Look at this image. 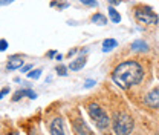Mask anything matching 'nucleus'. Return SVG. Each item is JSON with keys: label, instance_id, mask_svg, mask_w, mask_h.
<instances>
[{"label": "nucleus", "instance_id": "21", "mask_svg": "<svg viewBox=\"0 0 159 135\" xmlns=\"http://www.w3.org/2000/svg\"><path fill=\"white\" fill-rule=\"evenodd\" d=\"M8 92H9V89H8V88H3V89H2V92H0V97H5Z\"/></svg>", "mask_w": 159, "mask_h": 135}, {"label": "nucleus", "instance_id": "12", "mask_svg": "<svg viewBox=\"0 0 159 135\" xmlns=\"http://www.w3.org/2000/svg\"><path fill=\"white\" fill-rule=\"evenodd\" d=\"M109 17H110V20H112L113 23H119V22H121V14H119L115 8H109Z\"/></svg>", "mask_w": 159, "mask_h": 135}, {"label": "nucleus", "instance_id": "11", "mask_svg": "<svg viewBox=\"0 0 159 135\" xmlns=\"http://www.w3.org/2000/svg\"><path fill=\"white\" fill-rule=\"evenodd\" d=\"M116 40L115 39H107V40H104L102 41V51L104 52H109V51H112L113 48H116Z\"/></svg>", "mask_w": 159, "mask_h": 135}, {"label": "nucleus", "instance_id": "5", "mask_svg": "<svg viewBox=\"0 0 159 135\" xmlns=\"http://www.w3.org/2000/svg\"><path fill=\"white\" fill-rule=\"evenodd\" d=\"M144 101H145V104H147V106H150V108H153V109L159 108V88L152 89V91L145 95Z\"/></svg>", "mask_w": 159, "mask_h": 135}, {"label": "nucleus", "instance_id": "24", "mask_svg": "<svg viewBox=\"0 0 159 135\" xmlns=\"http://www.w3.org/2000/svg\"><path fill=\"white\" fill-rule=\"evenodd\" d=\"M8 135H20V134H17V132H9Z\"/></svg>", "mask_w": 159, "mask_h": 135}, {"label": "nucleus", "instance_id": "18", "mask_svg": "<svg viewBox=\"0 0 159 135\" xmlns=\"http://www.w3.org/2000/svg\"><path fill=\"white\" fill-rule=\"evenodd\" d=\"M81 3L86 6H97L98 5V2H89V0H81Z\"/></svg>", "mask_w": 159, "mask_h": 135}, {"label": "nucleus", "instance_id": "16", "mask_svg": "<svg viewBox=\"0 0 159 135\" xmlns=\"http://www.w3.org/2000/svg\"><path fill=\"white\" fill-rule=\"evenodd\" d=\"M57 72H58V75H66V74H67V72H66V66L58 65V66H57Z\"/></svg>", "mask_w": 159, "mask_h": 135}, {"label": "nucleus", "instance_id": "9", "mask_svg": "<svg viewBox=\"0 0 159 135\" xmlns=\"http://www.w3.org/2000/svg\"><path fill=\"white\" fill-rule=\"evenodd\" d=\"M84 65H86V57H78V58H75V60L70 61L69 69H72V71H80V69L84 68Z\"/></svg>", "mask_w": 159, "mask_h": 135}, {"label": "nucleus", "instance_id": "20", "mask_svg": "<svg viewBox=\"0 0 159 135\" xmlns=\"http://www.w3.org/2000/svg\"><path fill=\"white\" fill-rule=\"evenodd\" d=\"M93 84H95V81H93V80H87V81L84 83V88H92Z\"/></svg>", "mask_w": 159, "mask_h": 135}, {"label": "nucleus", "instance_id": "19", "mask_svg": "<svg viewBox=\"0 0 159 135\" xmlns=\"http://www.w3.org/2000/svg\"><path fill=\"white\" fill-rule=\"evenodd\" d=\"M0 46H2V48H0L2 51H6V48H8V41H6L5 39H2L0 40Z\"/></svg>", "mask_w": 159, "mask_h": 135}, {"label": "nucleus", "instance_id": "14", "mask_svg": "<svg viewBox=\"0 0 159 135\" xmlns=\"http://www.w3.org/2000/svg\"><path fill=\"white\" fill-rule=\"evenodd\" d=\"M40 75H41V69H35V71H31L29 74H28V77L29 78H40Z\"/></svg>", "mask_w": 159, "mask_h": 135}, {"label": "nucleus", "instance_id": "15", "mask_svg": "<svg viewBox=\"0 0 159 135\" xmlns=\"http://www.w3.org/2000/svg\"><path fill=\"white\" fill-rule=\"evenodd\" d=\"M23 91H25V95H28L29 98H32V100L37 98V94H35L34 91H31V89H23Z\"/></svg>", "mask_w": 159, "mask_h": 135}, {"label": "nucleus", "instance_id": "13", "mask_svg": "<svg viewBox=\"0 0 159 135\" xmlns=\"http://www.w3.org/2000/svg\"><path fill=\"white\" fill-rule=\"evenodd\" d=\"M92 22L102 26V25L107 23V19H106V16H102V14H93V16H92Z\"/></svg>", "mask_w": 159, "mask_h": 135}, {"label": "nucleus", "instance_id": "8", "mask_svg": "<svg viewBox=\"0 0 159 135\" xmlns=\"http://www.w3.org/2000/svg\"><path fill=\"white\" fill-rule=\"evenodd\" d=\"M23 63H25V60L19 55H16V57L9 58V61H8V69H11V71H14V69H19L23 66Z\"/></svg>", "mask_w": 159, "mask_h": 135}, {"label": "nucleus", "instance_id": "7", "mask_svg": "<svg viewBox=\"0 0 159 135\" xmlns=\"http://www.w3.org/2000/svg\"><path fill=\"white\" fill-rule=\"evenodd\" d=\"M74 129H75V132H77L78 135H90L89 128L84 124V121H83V120H77V121H75Z\"/></svg>", "mask_w": 159, "mask_h": 135}, {"label": "nucleus", "instance_id": "6", "mask_svg": "<svg viewBox=\"0 0 159 135\" xmlns=\"http://www.w3.org/2000/svg\"><path fill=\"white\" fill-rule=\"evenodd\" d=\"M51 135H66L64 131V123L61 118H55L51 123Z\"/></svg>", "mask_w": 159, "mask_h": 135}, {"label": "nucleus", "instance_id": "23", "mask_svg": "<svg viewBox=\"0 0 159 135\" xmlns=\"http://www.w3.org/2000/svg\"><path fill=\"white\" fill-rule=\"evenodd\" d=\"M110 5L112 6H116V5H119V2H110Z\"/></svg>", "mask_w": 159, "mask_h": 135}, {"label": "nucleus", "instance_id": "3", "mask_svg": "<svg viewBox=\"0 0 159 135\" xmlns=\"http://www.w3.org/2000/svg\"><path fill=\"white\" fill-rule=\"evenodd\" d=\"M87 112H89V115H90V118L93 120V123L97 124V128H98V129L104 131V129H107V128H109V124H110L109 115L106 114V111H104L101 106H98L97 103L89 104Z\"/></svg>", "mask_w": 159, "mask_h": 135}, {"label": "nucleus", "instance_id": "17", "mask_svg": "<svg viewBox=\"0 0 159 135\" xmlns=\"http://www.w3.org/2000/svg\"><path fill=\"white\" fill-rule=\"evenodd\" d=\"M21 95H25V91H17L14 94V97H12V101H19L20 98H21Z\"/></svg>", "mask_w": 159, "mask_h": 135}, {"label": "nucleus", "instance_id": "1", "mask_svg": "<svg viewBox=\"0 0 159 135\" xmlns=\"http://www.w3.org/2000/svg\"><path fill=\"white\" fill-rule=\"evenodd\" d=\"M144 77V69L135 60H127L118 65L112 74L113 81L122 89H129L135 84H138Z\"/></svg>", "mask_w": 159, "mask_h": 135}, {"label": "nucleus", "instance_id": "4", "mask_svg": "<svg viewBox=\"0 0 159 135\" xmlns=\"http://www.w3.org/2000/svg\"><path fill=\"white\" fill-rule=\"evenodd\" d=\"M136 20L139 23H145V25H158V14L153 12L152 8H138L136 12Z\"/></svg>", "mask_w": 159, "mask_h": 135}, {"label": "nucleus", "instance_id": "2", "mask_svg": "<svg viewBox=\"0 0 159 135\" xmlns=\"http://www.w3.org/2000/svg\"><path fill=\"white\" fill-rule=\"evenodd\" d=\"M113 131L116 135H129L133 131V118L125 112L116 114L113 118Z\"/></svg>", "mask_w": 159, "mask_h": 135}, {"label": "nucleus", "instance_id": "22", "mask_svg": "<svg viewBox=\"0 0 159 135\" xmlns=\"http://www.w3.org/2000/svg\"><path fill=\"white\" fill-rule=\"evenodd\" d=\"M32 69V65H26V66H23V72H28V71H31Z\"/></svg>", "mask_w": 159, "mask_h": 135}, {"label": "nucleus", "instance_id": "10", "mask_svg": "<svg viewBox=\"0 0 159 135\" xmlns=\"http://www.w3.org/2000/svg\"><path fill=\"white\" fill-rule=\"evenodd\" d=\"M132 49H133V51L145 52V51H148V45H147L145 41H142V40H135V41L132 43Z\"/></svg>", "mask_w": 159, "mask_h": 135}]
</instances>
